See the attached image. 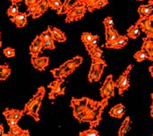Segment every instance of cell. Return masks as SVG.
<instances>
[{"instance_id":"6da1fadb","label":"cell","mask_w":153,"mask_h":136,"mask_svg":"<svg viewBox=\"0 0 153 136\" xmlns=\"http://www.w3.org/2000/svg\"><path fill=\"white\" fill-rule=\"evenodd\" d=\"M108 104V99L102 98L101 101L93 100L87 97L82 98L71 99L70 105L73 109V115L79 122H87L90 128L100 125L102 119L104 109Z\"/></svg>"},{"instance_id":"7a4b0ae2","label":"cell","mask_w":153,"mask_h":136,"mask_svg":"<svg viewBox=\"0 0 153 136\" xmlns=\"http://www.w3.org/2000/svg\"><path fill=\"white\" fill-rule=\"evenodd\" d=\"M46 94V89L44 86H40L33 98L25 104L24 112L25 113L33 117L35 121H39V110L41 107L42 100Z\"/></svg>"},{"instance_id":"3957f363","label":"cell","mask_w":153,"mask_h":136,"mask_svg":"<svg viewBox=\"0 0 153 136\" xmlns=\"http://www.w3.org/2000/svg\"><path fill=\"white\" fill-rule=\"evenodd\" d=\"M106 66V62L102 59L92 60V63H91L90 69L88 75V79L89 81V83H93L94 81L95 82L100 81Z\"/></svg>"},{"instance_id":"277c9868","label":"cell","mask_w":153,"mask_h":136,"mask_svg":"<svg viewBox=\"0 0 153 136\" xmlns=\"http://www.w3.org/2000/svg\"><path fill=\"white\" fill-rule=\"evenodd\" d=\"M132 68L133 65L130 64L115 82V86L118 89V94L120 96H122L124 91L130 88V73Z\"/></svg>"},{"instance_id":"5b68a950","label":"cell","mask_w":153,"mask_h":136,"mask_svg":"<svg viewBox=\"0 0 153 136\" xmlns=\"http://www.w3.org/2000/svg\"><path fill=\"white\" fill-rule=\"evenodd\" d=\"M115 82L113 81V76L108 75L104 80L101 89H100V95L102 98H110L115 96Z\"/></svg>"},{"instance_id":"8992f818","label":"cell","mask_w":153,"mask_h":136,"mask_svg":"<svg viewBox=\"0 0 153 136\" xmlns=\"http://www.w3.org/2000/svg\"><path fill=\"white\" fill-rule=\"evenodd\" d=\"M87 11H88L87 7L82 4H79L76 6H74L73 9H71L70 11H68L65 22L71 23L74 22V21L81 20Z\"/></svg>"},{"instance_id":"52a82bcc","label":"cell","mask_w":153,"mask_h":136,"mask_svg":"<svg viewBox=\"0 0 153 136\" xmlns=\"http://www.w3.org/2000/svg\"><path fill=\"white\" fill-rule=\"evenodd\" d=\"M65 82L64 78L55 79L50 84H48V88L50 89V92L48 93V98L51 100H54L57 96L65 94V87H63V83Z\"/></svg>"},{"instance_id":"ba28073f","label":"cell","mask_w":153,"mask_h":136,"mask_svg":"<svg viewBox=\"0 0 153 136\" xmlns=\"http://www.w3.org/2000/svg\"><path fill=\"white\" fill-rule=\"evenodd\" d=\"M153 13L145 18V19H143V20H138L136 24L139 26L140 30L142 32H143L144 34H146V37L147 39H153Z\"/></svg>"},{"instance_id":"9c48e42d","label":"cell","mask_w":153,"mask_h":136,"mask_svg":"<svg viewBox=\"0 0 153 136\" xmlns=\"http://www.w3.org/2000/svg\"><path fill=\"white\" fill-rule=\"evenodd\" d=\"M42 43L43 41L40 35H37L30 46V55L32 57H38L39 53L42 52Z\"/></svg>"},{"instance_id":"30bf717a","label":"cell","mask_w":153,"mask_h":136,"mask_svg":"<svg viewBox=\"0 0 153 136\" xmlns=\"http://www.w3.org/2000/svg\"><path fill=\"white\" fill-rule=\"evenodd\" d=\"M31 62H32L33 66L36 69H38L39 71H44L45 68L49 65V57H32Z\"/></svg>"},{"instance_id":"8fae6325","label":"cell","mask_w":153,"mask_h":136,"mask_svg":"<svg viewBox=\"0 0 153 136\" xmlns=\"http://www.w3.org/2000/svg\"><path fill=\"white\" fill-rule=\"evenodd\" d=\"M24 114H25L24 110L9 109V108H6L3 112V115L5 117L6 119H14L17 121H19V119L23 117Z\"/></svg>"},{"instance_id":"7c38bea8","label":"cell","mask_w":153,"mask_h":136,"mask_svg":"<svg viewBox=\"0 0 153 136\" xmlns=\"http://www.w3.org/2000/svg\"><path fill=\"white\" fill-rule=\"evenodd\" d=\"M49 0H39V2L36 5V11L34 14L32 16L33 20H36L41 17L45 12H47V9L49 8Z\"/></svg>"},{"instance_id":"4fadbf2b","label":"cell","mask_w":153,"mask_h":136,"mask_svg":"<svg viewBox=\"0 0 153 136\" xmlns=\"http://www.w3.org/2000/svg\"><path fill=\"white\" fill-rule=\"evenodd\" d=\"M82 0H65L62 4L60 10L57 11V14L58 15L67 14L68 11H70L71 9H73L77 5L82 4Z\"/></svg>"},{"instance_id":"5bb4252c","label":"cell","mask_w":153,"mask_h":136,"mask_svg":"<svg viewBox=\"0 0 153 136\" xmlns=\"http://www.w3.org/2000/svg\"><path fill=\"white\" fill-rule=\"evenodd\" d=\"M27 15L25 12H19L16 16L11 18V21L16 25L17 27H24L27 25Z\"/></svg>"},{"instance_id":"9a60e30c","label":"cell","mask_w":153,"mask_h":136,"mask_svg":"<svg viewBox=\"0 0 153 136\" xmlns=\"http://www.w3.org/2000/svg\"><path fill=\"white\" fill-rule=\"evenodd\" d=\"M141 48L147 54L149 60L153 62V39L143 38Z\"/></svg>"},{"instance_id":"2e32d148","label":"cell","mask_w":153,"mask_h":136,"mask_svg":"<svg viewBox=\"0 0 153 136\" xmlns=\"http://www.w3.org/2000/svg\"><path fill=\"white\" fill-rule=\"evenodd\" d=\"M128 41H129V38L127 35H120L117 40H116L110 45L107 46L106 47L111 49H121L128 44Z\"/></svg>"},{"instance_id":"e0dca14e","label":"cell","mask_w":153,"mask_h":136,"mask_svg":"<svg viewBox=\"0 0 153 136\" xmlns=\"http://www.w3.org/2000/svg\"><path fill=\"white\" fill-rule=\"evenodd\" d=\"M105 37H106V42H105V47L110 45L113 43L116 40H117L120 37V34L114 27L112 28H105Z\"/></svg>"},{"instance_id":"ac0fdd59","label":"cell","mask_w":153,"mask_h":136,"mask_svg":"<svg viewBox=\"0 0 153 136\" xmlns=\"http://www.w3.org/2000/svg\"><path fill=\"white\" fill-rule=\"evenodd\" d=\"M124 113H125V106L121 103L114 105L108 112L109 116H111L113 118H117V119L123 118Z\"/></svg>"},{"instance_id":"d6986e66","label":"cell","mask_w":153,"mask_h":136,"mask_svg":"<svg viewBox=\"0 0 153 136\" xmlns=\"http://www.w3.org/2000/svg\"><path fill=\"white\" fill-rule=\"evenodd\" d=\"M51 34L53 36V39L56 41L59 42H65L67 41V37L66 34H64V32H62L60 29L57 27H53V26H49Z\"/></svg>"},{"instance_id":"ffe728a7","label":"cell","mask_w":153,"mask_h":136,"mask_svg":"<svg viewBox=\"0 0 153 136\" xmlns=\"http://www.w3.org/2000/svg\"><path fill=\"white\" fill-rule=\"evenodd\" d=\"M153 6L149 5H141L137 8V12L139 14V20L145 19L152 14Z\"/></svg>"},{"instance_id":"44dd1931","label":"cell","mask_w":153,"mask_h":136,"mask_svg":"<svg viewBox=\"0 0 153 136\" xmlns=\"http://www.w3.org/2000/svg\"><path fill=\"white\" fill-rule=\"evenodd\" d=\"M82 61H83V58L82 56H75L74 57L73 59H70V60H68V61H67L66 62H64L63 64L66 66V67H68V68H69L74 72V70H75V68H77L82 63Z\"/></svg>"},{"instance_id":"7402d4cb","label":"cell","mask_w":153,"mask_h":136,"mask_svg":"<svg viewBox=\"0 0 153 136\" xmlns=\"http://www.w3.org/2000/svg\"><path fill=\"white\" fill-rule=\"evenodd\" d=\"M140 33H141V30H140L139 26L137 24H135V25L130 26V27L128 28V30H127V36L130 39L135 40L137 37H139Z\"/></svg>"},{"instance_id":"603a6c76","label":"cell","mask_w":153,"mask_h":136,"mask_svg":"<svg viewBox=\"0 0 153 136\" xmlns=\"http://www.w3.org/2000/svg\"><path fill=\"white\" fill-rule=\"evenodd\" d=\"M130 117H127L124 120H123V124L121 125V127L119 128V130H118V136H124L126 134V133L129 131V129H130Z\"/></svg>"},{"instance_id":"cb8c5ba5","label":"cell","mask_w":153,"mask_h":136,"mask_svg":"<svg viewBox=\"0 0 153 136\" xmlns=\"http://www.w3.org/2000/svg\"><path fill=\"white\" fill-rule=\"evenodd\" d=\"M11 72L12 70L8 64L0 65V81L7 79L9 76L11 75Z\"/></svg>"},{"instance_id":"d4e9b609","label":"cell","mask_w":153,"mask_h":136,"mask_svg":"<svg viewBox=\"0 0 153 136\" xmlns=\"http://www.w3.org/2000/svg\"><path fill=\"white\" fill-rule=\"evenodd\" d=\"M51 73L53 74V77H55L56 79H61V78H64L68 77V75L66 74V71L65 69L62 68L61 66H59L58 68H53V69H51Z\"/></svg>"},{"instance_id":"484cf974","label":"cell","mask_w":153,"mask_h":136,"mask_svg":"<svg viewBox=\"0 0 153 136\" xmlns=\"http://www.w3.org/2000/svg\"><path fill=\"white\" fill-rule=\"evenodd\" d=\"M88 54L92 60H101L102 59V56H103V52L99 47H96L93 49L89 50Z\"/></svg>"},{"instance_id":"4316f807","label":"cell","mask_w":153,"mask_h":136,"mask_svg":"<svg viewBox=\"0 0 153 136\" xmlns=\"http://www.w3.org/2000/svg\"><path fill=\"white\" fill-rule=\"evenodd\" d=\"M134 58H135V60H136L137 62H143L144 60H149V57L147 56V54H146L142 48L140 50H138L137 52L135 53Z\"/></svg>"},{"instance_id":"83f0119b","label":"cell","mask_w":153,"mask_h":136,"mask_svg":"<svg viewBox=\"0 0 153 136\" xmlns=\"http://www.w3.org/2000/svg\"><path fill=\"white\" fill-rule=\"evenodd\" d=\"M95 36H96V34L94 35V34H92L91 33L85 32V33H83V34H82V36H81V40H82V41L83 42V44L85 45V44L89 43L91 41H93L94 38H95Z\"/></svg>"},{"instance_id":"f1b7e54d","label":"cell","mask_w":153,"mask_h":136,"mask_svg":"<svg viewBox=\"0 0 153 136\" xmlns=\"http://www.w3.org/2000/svg\"><path fill=\"white\" fill-rule=\"evenodd\" d=\"M62 4L63 3L60 0H49V3H48L49 7L51 9H53V10L57 11L60 10V8L62 6Z\"/></svg>"},{"instance_id":"f546056e","label":"cell","mask_w":153,"mask_h":136,"mask_svg":"<svg viewBox=\"0 0 153 136\" xmlns=\"http://www.w3.org/2000/svg\"><path fill=\"white\" fill-rule=\"evenodd\" d=\"M43 49H55V44H54V40L53 39H49L43 41L42 43V50Z\"/></svg>"},{"instance_id":"4dcf8cb0","label":"cell","mask_w":153,"mask_h":136,"mask_svg":"<svg viewBox=\"0 0 153 136\" xmlns=\"http://www.w3.org/2000/svg\"><path fill=\"white\" fill-rule=\"evenodd\" d=\"M99 0H82V4L84 5L87 7V10L89 12H93V8L95 5V4L98 2Z\"/></svg>"},{"instance_id":"1f68e13d","label":"cell","mask_w":153,"mask_h":136,"mask_svg":"<svg viewBox=\"0 0 153 136\" xmlns=\"http://www.w3.org/2000/svg\"><path fill=\"white\" fill-rule=\"evenodd\" d=\"M19 12V6H18V5L17 4H12V5L7 10V15L10 18H12V17L16 16Z\"/></svg>"},{"instance_id":"d6a6232c","label":"cell","mask_w":153,"mask_h":136,"mask_svg":"<svg viewBox=\"0 0 153 136\" xmlns=\"http://www.w3.org/2000/svg\"><path fill=\"white\" fill-rule=\"evenodd\" d=\"M79 136H100L99 134V132L94 129V128H89L88 130H85L82 132H80Z\"/></svg>"},{"instance_id":"836d02e7","label":"cell","mask_w":153,"mask_h":136,"mask_svg":"<svg viewBox=\"0 0 153 136\" xmlns=\"http://www.w3.org/2000/svg\"><path fill=\"white\" fill-rule=\"evenodd\" d=\"M98 41H99V35H97L96 34V36H95V38H94L93 41H91L89 43H88V44H85V47H86V50L88 52L89 50H91V49H93L94 47H98Z\"/></svg>"},{"instance_id":"e575fe53","label":"cell","mask_w":153,"mask_h":136,"mask_svg":"<svg viewBox=\"0 0 153 136\" xmlns=\"http://www.w3.org/2000/svg\"><path fill=\"white\" fill-rule=\"evenodd\" d=\"M22 132H23L22 128H20L19 125H15V126L10 127V130H9L8 134L11 136H19Z\"/></svg>"},{"instance_id":"d590c367","label":"cell","mask_w":153,"mask_h":136,"mask_svg":"<svg viewBox=\"0 0 153 136\" xmlns=\"http://www.w3.org/2000/svg\"><path fill=\"white\" fill-rule=\"evenodd\" d=\"M4 56L7 57V58H12V57L15 56V49L12 48L11 47H5L3 51Z\"/></svg>"},{"instance_id":"8d00e7d4","label":"cell","mask_w":153,"mask_h":136,"mask_svg":"<svg viewBox=\"0 0 153 136\" xmlns=\"http://www.w3.org/2000/svg\"><path fill=\"white\" fill-rule=\"evenodd\" d=\"M102 23H103L105 28H112V27L114 26V20H113L112 17H110V16L106 17V18L103 20Z\"/></svg>"},{"instance_id":"74e56055","label":"cell","mask_w":153,"mask_h":136,"mask_svg":"<svg viewBox=\"0 0 153 136\" xmlns=\"http://www.w3.org/2000/svg\"><path fill=\"white\" fill-rule=\"evenodd\" d=\"M42 41H46V40H49V39H53V36H52V34H51V31H50V28L49 26L47 27V29L46 31H44L41 34H39Z\"/></svg>"},{"instance_id":"f35d334b","label":"cell","mask_w":153,"mask_h":136,"mask_svg":"<svg viewBox=\"0 0 153 136\" xmlns=\"http://www.w3.org/2000/svg\"><path fill=\"white\" fill-rule=\"evenodd\" d=\"M108 4V0H99V1L95 4V5H94V8H93V11L97 10V9H101V8L106 6Z\"/></svg>"},{"instance_id":"ab89813d","label":"cell","mask_w":153,"mask_h":136,"mask_svg":"<svg viewBox=\"0 0 153 136\" xmlns=\"http://www.w3.org/2000/svg\"><path fill=\"white\" fill-rule=\"evenodd\" d=\"M39 2V0H25V5H27V7H30V6L36 5Z\"/></svg>"},{"instance_id":"60d3db41","label":"cell","mask_w":153,"mask_h":136,"mask_svg":"<svg viewBox=\"0 0 153 136\" xmlns=\"http://www.w3.org/2000/svg\"><path fill=\"white\" fill-rule=\"evenodd\" d=\"M6 121H7V124L9 125V127H12V126L18 125V123H19V121L14 120V119H6Z\"/></svg>"},{"instance_id":"b9f144b4","label":"cell","mask_w":153,"mask_h":136,"mask_svg":"<svg viewBox=\"0 0 153 136\" xmlns=\"http://www.w3.org/2000/svg\"><path fill=\"white\" fill-rule=\"evenodd\" d=\"M19 136H30V133L28 130H23V132Z\"/></svg>"},{"instance_id":"7bdbcfd3","label":"cell","mask_w":153,"mask_h":136,"mask_svg":"<svg viewBox=\"0 0 153 136\" xmlns=\"http://www.w3.org/2000/svg\"><path fill=\"white\" fill-rule=\"evenodd\" d=\"M152 97V105H151V116L153 118V92L151 94Z\"/></svg>"},{"instance_id":"ee69618b","label":"cell","mask_w":153,"mask_h":136,"mask_svg":"<svg viewBox=\"0 0 153 136\" xmlns=\"http://www.w3.org/2000/svg\"><path fill=\"white\" fill-rule=\"evenodd\" d=\"M4 134V126L2 124H0V136H2Z\"/></svg>"},{"instance_id":"f6af8a7d","label":"cell","mask_w":153,"mask_h":136,"mask_svg":"<svg viewBox=\"0 0 153 136\" xmlns=\"http://www.w3.org/2000/svg\"><path fill=\"white\" fill-rule=\"evenodd\" d=\"M149 72H150L151 76L153 77V64L152 65V66H150V67H149Z\"/></svg>"},{"instance_id":"bcb514c9","label":"cell","mask_w":153,"mask_h":136,"mask_svg":"<svg viewBox=\"0 0 153 136\" xmlns=\"http://www.w3.org/2000/svg\"><path fill=\"white\" fill-rule=\"evenodd\" d=\"M10 1L12 2V4H18V3L21 2V0H10Z\"/></svg>"},{"instance_id":"7dc6e473","label":"cell","mask_w":153,"mask_h":136,"mask_svg":"<svg viewBox=\"0 0 153 136\" xmlns=\"http://www.w3.org/2000/svg\"><path fill=\"white\" fill-rule=\"evenodd\" d=\"M148 5H152V6H153V0H149V2H148Z\"/></svg>"},{"instance_id":"c3c4849f","label":"cell","mask_w":153,"mask_h":136,"mask_svg":"<svg viewBox=\"0 0 153 136\" xmlns=\"http://www.w3.org/2000/svg\"><path fill=\"white\" fill-rule=\"evenodd\" d=\"M2 136H11V135H10V134H9L7 133V134H3Z\"/></svg>"},{"instance_id":"681fc988","label":"cell","mask_w":153,"mask_h":136,"mask_svg":"<svg viewBox=\"0 0 153 136\" xmlns=\"http://www.w3.org/2000/svg\"><path fill=\"white\" fill-rule=\"evenodd\" d=\"M2 47V41H1V40H0V47Z\"/></svg>"},{"instance_id":"f907efd6","label":"cell","mask_w":153,"mask_h":136,"mask_svg":"<svg viewBox=\"0 0 153 136\" xmlns=\"http://www.w3.org/2000/svg\"><path fill=\"white\" fill-rule=\"evenodd\" d=\"M137 1H144V0H137Z\"/></svg>"},{"instance_id":"816d5d0a","label":"cell","mask_w":153,"mask_h":136,"mask_svg":"<svg viewBox=\"0 0 153 136\" xmlns=\"http://www.w3.org/2000/svg\"><path fill=\"white\" fill-rule=\"evenodd\" d=\"M0 39H1V33H0Z\"/></svg>"},{"instance_id":"f5cc1de1","label":"cell","mask_w":153,"mask_h":136,"mask_svg":"<svg viewBox=\"0 0 153 136\" xmlns=\"http://www.w3.org/2000/svg\"><path fill=\"white\" fill-rule=\"evenodd\" d=\"M152 136H153V135H152Z\"/></svg>"}]
</instances>
